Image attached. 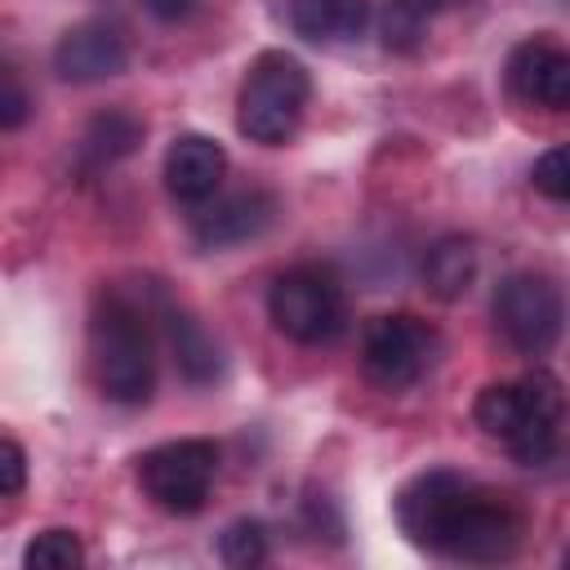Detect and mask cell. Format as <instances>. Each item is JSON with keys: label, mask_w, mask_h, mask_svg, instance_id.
<instances>
[{"label": "cell", "mask_w": 570, "mask_h": 570, "mask_svg": "<svg viewBox=\"0 0 570 570\" xmlns=\"http://www.w3.org/2000/svg\"><path fill=\"white\" fill-rule=\"evenodd\" d=\"M396 525L414 548L450 561H508L521 543V512L508 494L485 490L450 468L419 472L396 494Z\"/></svg>", "instance_id": "obj_1"}, {"label": "cell", "mask_w": 570, "mask_h": 570, "mask_svg": "<svg viewBox=\"0 0 570 570\" xmlns=\"http://www.w3.org/2000/svg\"><path fill=\"white\" fill-rule=\"evenodd\" d=\"M89 365L107 401L147 405L156 387V343L147 307L120 289H102L89 312Z\"/></svg>", "instance_id": "obj_2"}, {"label": "cell", "mask_w": 570, "mask_h": 570, "mask_svg": "<svg viewBox=\"0 0 570 570\" xmlns=\"http://www.w3.org/2000/svg\"><path fill=\"white\" fill-rule=\"evenodd\" d=\"M476 423L508 445V454L525 468L552 459L566 423V387L557 374L534 370L521 383H490L476 396Z\"/></svg>", "instance_id": "obj_3"}, {"label": "cell", "mask_w": 570, "mask_h": 570, "mask_svg": "<svg viewBox=\"0 0 570 570\" xmlns=\"http://www.w3.org/2000/svg\"><path fill=\"white\" fill-rule=\"evenodd\" d=\"M307 94H312L307 67L285 49H267L245 71V85L236 98V129L249 142L281 147L298 129L307 111Z\"/></svg>", "instance_id": "obj_4"}, {"label": "cell", "mask_w": 570, "mask_h": 570, "mask_svg": "<svg viewBox=\"0 0 570 570\" xmlns=\"http://www.w3.org/2000/svg\"><path fill=\"white\" fill-rule=\"evenodd\" d=\"M272 325L294 343H334L347 330V294L343 281L325 263H298L281 272L267 289Z\"/></svg>", "instance_id": "obj_5"}, {"label": "cell", "mask_w": 570, "mask_h": 570, "mask_svg": "<svg viewBox=\"0 0 570 570\" xmlns=\"http://www.w3.org/2000/svg\"><path fill=\"white\" fill-rule=\"evenodd\" d=\"M218 476V445L205 441V436H183V441H165L156 450H147L138 459V485L142 494L174 512V517H187V512H200L205 499H209V485Z\"/></svg>", "instance_id": "obj_6"}, {"label": "cell", "mask_w": 570, "mask_h": 570, "mask_svg": "<svg viewBox=\"0 0 570 570\" xmlns=\"http://www.w3.org/2000/svg\"><path fill=\"white\" fill-rule=\"evenodd\" d=\"M561 321H566L561 289L548 276L512 272V276L499 281V289H494V325L517 352L543 356L561 338Z\"/></svg>", "instance_id": "obj_7"}, {"label": "cell", "mask_w": 570, "mask_h": 570, "mask_svg": "<svg viewBox=\"0 0 570 570\" xmlns=\"http://www.w3.org/2000/svg\"><path fill=\"white\" fill-rule=\"evenodd\" d=\"M436 347H441V338L428 321H419L410 312H392V316L370 321L365 343H361V365L379 387L401 392V387H414L432 370Z\"/></svg>", "instance_id": "obj_8"}, {"label": "cell", "mask_w": 570, "mask_h": 570, "mask_svg": "<svg viewBox=\"0 0 570 570\" xmlns=\"http://www.w3.org/2000/svg\"><path fill=\"white\" fill-rule=\"evenodd\" d=\"M125 62H129V45H125L120 27L107 18H85V22L67 27L53 45V71L67 85L107 80V76L125 71Z\"/></svg>", "instance_id": "obj_9"}, {"label": "cell", "mask_w": 570, "mask_h": 570, "mask_svg": "<svg viewBox=\"0 0 570 570\" xmlns=\"http://www.w3.org/2000/svg\"><path fill=\"white\" fill-rule=\"evenodd\" d=\"M508 85L521 102L548 107V111H570V49L534 36L512 49L508 58Z\"/></svg>", "instance_id": "obj_10"}, {"label": "cell", "mask_w": 570, "mask_h": 570, "mask_svg": "<svg viewBox=\"0 0 570 570\" xmlns=\"http://www.w3.org/2000/svg\"><path fill=\"white\" fill-rule=\"evenodd\" d=\"M272 218H276V196L263 187H245V191H232V196L205 205L191 218V240L200 249H227V245L263 236L272 227Z\"/></svg>", "instance_id": "obj_11"}, {"label": "cell", "mask_w": 570, "mask_h": 570, "mask_svg": "<svg viewBox=\"0 0 570 570\" xmlns=\"http://www.w3.org/2000/svg\"><path fill=\"white\" fill-rule=\"evenodd\" d=\"M223 174H227V151L205 134H178L165 151V187L183 205L209 200Z\"/></svg>", "instance_id": "obj_12"}, {"label": "cell", "mask_w": 570, "mask_h": 570, "mask_svg": "<svg viewBox=\"0 0 570 570\" xmlns=\"http://www.w3.org/2000/svg\"><path fill=\"white\" fill-rule=\"evenodd\" d=\"M156 316H160L165 338H169V347H174L178 374H183L191 387L214 383L218 370H223V356H218V343L200 330V321H191L183 307H174V303H165V298H156Z\"/></svg>", "instance_id": "obj_13"}, {"label": "cell", "mask_w": 570, "mask_h": 570, "mask_svg": "<svg viewBox=\"0 0 570 570\" xmlns=\"http://www.w3.org/2000/svg\"><path fill=\"white\" fill-rule=\"evenodd\" d=\"M370 22V0H289V27L312 45L356 40Z\"/></svg>", "instance_id": "obj_14"}, {"label": "cell", "mask_w": 570, "mask_h": 570, "mask_svg": "<svg viewBox=\"0 0 570 570\" xmlns=\"http://www.w3.org/2000/svg\"><path fill=\"white\" fill-rule=\"evenodd\" d=\"M142 142V120L129 111H102L85 125L80 138V174H102L116 160H125Z\"/></svg>", "instance_id": "obj_15"}, {"label": "cell", "mask_w": 570, "mask_h": 570, "mask_svg": "<svg viewBox=\"0 0 570 570\" xmlns=\"http://www.w3.org/2000/svg\"><path fill=\"white\" fill-rule=\"evenodd\" d=\"M472 281H476V245L468 236H441L436 245H428L423 254L428 294H436L441 303H454L468 294Z\"/></svg>", "instance_id": "obj_16"}, {"label": "cell", "mask_w": 570, "mask_h": 570, "mask_svg": "<svg viewBox=\"0 0 570 570\" xmlns=\"http://www.w3.org/2000/svg\"><path fill=\"white\" fill-rule=\"evenodd\" d=\"M454 0H387L383 4V45L392 53H414L428 36V27L450 9Z\"/></svg>", "instance_id": "obj_17"}, {"label": "cell", "mask_w": 570, "mask_h": 570, "mask_svg": "<svg viewBox=\"0 0 570 570\" xmlns=\"http://www.w3.org/2000/svg\"><path fill=\"white\" fill-rule=\"evenodd\" d=\"M22 561L31 570H76L85 561V548H80V539L71 530H45V534H36L27 543Z\"/></svg>", "instance_id": "obj_18"}, {"label": "cell", "mask_w": 570, "mask_h": 570, "mask_svg": "<svg viewBox=\"0 0 570 570\" xmlns=\"http://www.w3.org/2000/svg\"><path fill=\"white\" fill-rule=\"evenodd\" d=\"M218 557H223V566H232V570L258 566V561L267 557V534H263V525H258V521H232V525L218 534Z\"/></svg>", "instance_id": "obj_19"}, {"label": "cell", "mask_w": 570, "mask_h": 570, "mask_svg": "<svg viewBox=\"0 0 570 570\" xmlns=\"http://www.w3.org/2000/svg\"><path fill=\"white\" fill-rule=\"evenodd\" d=\"M530 183H534V191H543L548 200H570V142L548 147V151L534 160Z\"/></svg>", "instance_id": "obj_20"}, {"label": "cell", "mask_w": 570, "mask_h": 570, "mask_svg": "<svg viewBox=\"0 0 570 570\" xmlns=\"http://www.w3.org/2000/svg\"><path fill=\"white\" fill-rule=\"evenodd\" d=\"M27 89L18 85V71L13 67H4L0 71V129H18L22 120H27Z\"/></svg>", "instance_id": "obj_21"}, {"label": "cell", "mask_w": 570, "mask_h": 570, "mask_svg": "<svg viewBox=\"0 0 570 570\" xmlns=\"http://www.w3.org/2000/svg\"><path fill=\"white\" fill-rule=\"evenodd\" d=\"M22 485H27V454H22V445L13 436H4L0 441V490L13 499Z\"/></svg>", "instance_id": "obj_22"}, {"label": "cell", "mask_w": 570, "mask_h": 570, "mask_svg": "<svg viewBox=\"0 0 570 570\" xmlns=\"http://www.w3.org/2000/svg\"><path fill=\"white\" fill-rule=\"evenodd\" d=\"M156 22H183L191 9H196V0H138Z\"/></svg>", "instance_id": "obj_23"}, {"label": "cell", "mask_w": 570, "mask_h": 570, "mask_svg": "<svg viewBox=\"0 0 570 570\" xmlns=\"http://www.w3.org/2000/svg\"><path fill=\"white\" fill-rule=\"evenodd\" d=\"M566 561H570V557H566Z\"/></svg>", "instance_id": "obj_24"}]
</instances>
